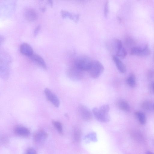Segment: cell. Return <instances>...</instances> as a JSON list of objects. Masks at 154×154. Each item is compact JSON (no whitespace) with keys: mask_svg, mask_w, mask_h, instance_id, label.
I'll list each match as a JSON object with an SVG mask.
<instances>
[{"mask_svg":"<svg viewBox=\"0 0 154 154\" xmlns=\"http://www.w3.org/2000/svg\"><path fill=\"white\" fill-rule=\"evenodd\" d=\"M134 52L135 55L142 57H147L151 54V51L148 44L142 47H136Z\"/></svg>","mask_w":154,"mask_h":154,"instance_id":"cell-7","label":"cell"},{"mask_svg":"<svg viewBox=\"0 0 154 154\" xmlns=\"http://www.w3.org/2000/svg\"><path fill=\"white\" fill-rule=\"evenodd\" d=\"M92 61L93 60L87 56H81L75 60V66L82 71H88L91 66Z\"/></svg>","mask_w":154,"mask_h":154,"instance_id":"cell-1","label":"cell"},{"mask_svg":"<svg viewBox=\"0 0 154 154\" xmlns=\"http://www.w3.org/2000/svg\"><path fill=\"white\" fill-rule=\"evenodd\" d=\"M14 131L17 134L21 136L27 137L30 134L29 130L27 128L21 126L16 127L14 129Z\"/></svg>","mask_w":154,"mask_h":154,"instance_id":"cell-10","label":"cell"},{"mask_svg":"<svg viewBox=\"0 0 154 154\" xmlns=\"http://www.w3.org/2000/svg\"><path fill=\"white\" fill-rule=\"evenodd\" d=\"M52 124L58 132L60 134H62L63 132V128L61 123L58 121H53Z\"/></svg>","mask_w":154,"mask_h":154,"instance_id":"cell-19","label":"cell"},{"mask_svg":"<svg viewBox=\"0 0 154 154\" xmlns=\"http://www.w3.org/2000/svg\"><path fill=\"white\" fill-rule=\"evenodd\" d=\"M78 112L81 118L86 121L91 120L93 118L92 112L86 106L80 105L78 107Z\"/></svg>","mask_w":154,"mask_h":154,"instance_id":"cell-5","label":"cell"},{"mask_svg":"<svg viewBox=\"0 0 154 154\" xmlns=\"http://www.w3.org/2000/svg\"><path fill=\"white\" fill-rule=\"evenodd\" d=\"M146 154H154L151 151H148V152Z\"/></svg>","mask_w":154,"mask_h":154,"instance_id":"cell-26","label":"cell"},{"mask_svg":"<svg viewBox=\"0 0 154 154\" xmlns=\"http://www.w3.org/2000/svg\"><path fill=\"white\" fill-rule=\"evenodd\" d=\"M151 102L148 100L144 101L141 105L142 107L146 110H149L151 109L152 105Z\"/></svg>","mask_w":154,"mask_h":154,"instance_id":"cell-21","label":"cell"},{"mask_svg":"<svg viewBox=\"0 0 154 154\" xmlns=\"http://www.w3.org/2000/svg\"><path fill=\"white\" fill-rule=\"evenodd\" d=\"M48 136V134L47 132L43 130H40L35 133L33 138L35 142L41 143L45 141Z\"/></svg>","mask_w":154,"mask_h":154,"instance_id":"cell-9","label":"cell"},{"mask_svg":"<svg viewBox=\"0 0 154 154\" xmlns=\"http://www.w3.org/2000/svg\"><path fill=\"white\" fill-rule=\"evenodd\" d=\"M109 12V2L106 1L104 6V14L105 17H107Z\"/></svg>","mask_w":154,"mask_h":154,"instance_id":"cell-22","label":"cell"},{"mask_svg":"<svg viewBox=\"0 0 154 154\" xmlns=\"http://www.w3.org/2000/svg\"><path fill=\"white\" fill-rule=\"evenodd\" d=\"M152 88L153 91L154 92V82L152 84Z\"/></svg>","mask_w":154,"mask_h":154,"instance_id":"cell-27","label":"cell"},{"mask_svg":"<svg viewBox=\"0 0 154 154\" xmlns=\"http://www.w3.org/2000/svg\"><path fill=\"white\" fill-rule=\"evenodd\" d=\"M153 108H154V105H153Z\"/></svg>","mask_w":154,"mask_h":154,"instance_id":"cell-28","label":"cell"},{"mask_svg":"<svg viewBox=\"0 0 154 154\" xmlns=\"http://www.w3.org/2000/svg\"><path fill=\"white\" fill-rule=\"evenodd\" d=\"M20 50L21 53L29 57L34 53L31 46L26 43H23L21 44L20 46Z\"/></svg>","mask_w":154,"mask_h":154,"instance_id":"cell-8","label":"cell"},{"mask_svg":"<svg viewBox=\"0 0 154 154\" xmlns=\"http://www.w3.org/2000/svg\"><path fill=\"white\" fill-rule=\"evenodd\" d=\"M40 29V26H37L36 28L34 30V35H36L37 34L38 32L39 31Z\"/></svg>","mask_w":154,"mask_h":154,"instance_id":"cell-24","label":"cell"},{"mask_svg":"<svg viewBox=\"0 0 154 154\" xmlns=\"http://www.w3.org/2000/svg\"><path fill=\"white\" fill-rule=\"evenodd\" d=\"M112 59L119 71L121 73H124L126 71V67L123 63L117 57L112 56Z\"/></svg>","mask_w":154,"mask_h":154,"instance_id":"cell-13","label":"cell"},{"mask_svg":"<svg viewBox=\"0 0 154 154\" xmlns=\"http://www.w3.org/2000/svg\"><path fill=\"white\" fill-rule=\"evenodd\" d=\"M135 115L141 124H144L146 121V119L145 114L141 111H137L135 112Z\"/></svg>","mask_w":154,"mask_h":154,"instance_id":"cell-17","label":"cell"},{"mask_svg":"<svg viewBox=\"0 0 154 154\" xmlns=\"http://www.w3.org/2000/svg\"><path fill=\"white\" fill-rule=\"evenodd\" d=\"M44 93L48 100L55 107L58 108L60 105V101L57 97L50 90L46 88L44 90Z\"/></svg>","mask_w":154,"mask_h":154,"instance_id":"cell-6","label":"cell"},{"mask_svg":"<svg viewBox=\"0 0 154 154\" xmlns=\"http://www.w3.org/2000/svg\"><path fill=\"white\" fill-rule=\"evenodd\" d=\"M25 154H36V152L34 149L30 148L26 150Z\"/></svg>","mask_w":154,"mask_h":154,"instance_id":"cell-23","label":"cell"},{"mask_svg":"<svg viewBox=\"0 0 154 154\" xmlns=\"http://www.w3.org/2000/svg\"><path fill=\"white\" fill-rule=\"evenodd\" d=\"M61 14L62 17H68L75 23L77 22L79 20V15L78 14L71 13L67 11L62 10L61 11Z\"/></svg>","mask_w":154,"mask_h":154,"instance_id":"cell-14","label":"cell"},{"mask_svg":"<svg viewBox=\"0 0 154 154\" xmlns=\"http://www.w3.org/2000/svg\"><path fill=\"white\" fill-rule=\"evenodd\" d=\"M69 73V76L73 79L78 80L80 79L82 76V71L78 69L75 67V68L70 71Z\"/></svg>","mask_w":154,"mask_h":154,"instance_id":"cell-15","label":"cell"},{"mask_svg":"<svg viewBox=\"0 0 154 154\" xmlns=\"http://www.w3.org/2000/svg\"><path fill=\"white\" fill-rule=\"evenodd\" d=\"M30 58L43 68L46 69L47 66L43 58L39 55L33 53L29 57Z\"/></svg>","mask_w":154,"mask_h":154,"instance_id":"cell-12","label":"cell"},{"mask_svg":"<svg viewBox=\"0 0 154 154\" xmlns=\"http://www.w3.org/2000/svg\"><path fill=\"white\" fill-rule=\"evenodd\" d=\"M48 1V3H49L50 5H52V1L50 0V1Z\"/></svg>","mask_w":154,"mask_h":154,"instance_id":"cell-25","label":"cell"},{"mask_svg":"<svg viewBox=\"0 0 154 154\" xmlns=\"http://www.w3.org/2000/svg\"><path fill=\"white\" fill-rule=\"evenodd\" d=\"M81 136V134L80 130L78 128H75L74 132V137L75 141L79 142L80 140Z\"/></svg>","mask_w":154,"mask_h":154,"instance_id":"cell-20","label":"cell"},{"mask_svg":"<svg viewBox=\"0 0 154 154\" xmlns=\"http://www.w3.org/2000/svg\"><path fill=\"white\" fill-rule=\"evenodd\" d=\"M104 69V66L101 63L97 60H93L91 66L88 71L92 78H96L101 75Z\"/></svg>","mask_w":154,"mask_h":154,"instance_id":"cell-2","label":"cell"},{"mask_svg":"<svg viewBox=\"0 0 154 154\" xmlns=\"http://www.w3.org/2000/svg\"><path fill=\"white\" fill-rule=\"evenodd\" d=\"M92 112L96 119L99 122H107L110 120L109 113L101 111L99 108L94 107L92 109Z\"/></svg>","mask_w":154,"mask_h":154,"instance_id":"cell-3","label":"cell"},{"mask_svg":"<svg viewBox=\"0 0 154 154\" xmlns=\"http://www.w3.org/2000/svg\"><path fill=\"white\" fill-rule=\"evenodd\" d=\"M117 105L119 108L121 110L128 112L130 110V107L128 103L124 100H121L118 102Z\"/></svg>","mask_w":154,"mask_h":154,"instance_id":"cell-16","label":"cell"},{"mask_svg":"<svg viewBox=\"0 0 154 154\" xmlns=\"http://www.w3.org/2000/svg\"><path fill=\"white\" fill-rule=\"evenodd\" d=\"M127 82L129 86L131 88H134L136 85V79L135 75L132 74L128 78Z\"/></svg>","mask_w":154,"mask_h":154,"instance_id":"cell-18","label":"cell"},{"mask_svg":"<svg viewBox=\"0 0 154 154\" xmlns=\"http://www.w3.org/2000/svg\"><path fill=\"white\" fill-rule=\"evenodd\" d=\"M24 15L26 19L30 21H34L37 17V14L35 11L30 8H27L25 10Z\"/></svg>","mask_w":154,"mask_h":154,"instance_id":"cell-11","label":"cell"},{"mask_svg":"<svg viewBox=\"0 0 154 154\" xmlns=\"http://www.w3.org/2000/svg\"><path fill=\"white\" fill-rule=\"evenodd\" d=\"M114 43L117 57L122 59L125 58L127 55V52L121 41L118 39L116 38L114 39Z\"/></svg>","mask_w":154,"mask_h":154,"instance_id":"cell-4","label":"cell"}]
</instances>
